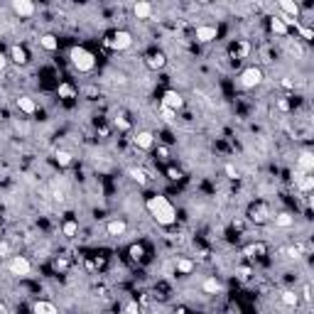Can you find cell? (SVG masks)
Masks as SVG:
<instances>
[{
  "instance_id": "cell-1",
  "label": "cell",
  "mask_w": 314,
  "mask_h": 314,
  "mask_svg": "<svg viewBox=\"0 0 314 314\" xmlns=\"http://www.w3.org/2000/svg\"><path fill=\"white\" fill-rule=\"evenodd\" d=\"M145 206H147L150 216H152L160 226H174V224H177V209L172 206V201L167 199V197L155 194V197H150V199L145 201Z\"/></svg>"
},
{
  "instance_id": "cell-3",
  "label": "cell",
  "mask_w": 314,
  "mask_h": 314,
  "mask_svg": "<svg viewBox=\"0 0 314 314\" xmlns=\"http://www.w3.org/2000/svg\"><path fill=\"white\" fill-rule=\"evenodd\" d=\"M106 47L108 49H115V52H125V49H130L133 47V34L128 32V29H113V32H108L106 34Z\"/></svg>"
},
{
  "instance_id": "cell-39",
  "label": "cell",
  "mask_w": 314,
  "mask_h": 314,
  "mask_svg": "<svg viewBox=\"0 0 314 314\" xmlns=\"http://www.w3.org/2000/svg\"><path fill=\"white\" fill-rule=\"evenodd\" d=\"M297 32H300V37H302V39H312V37H314V29L312 27H305V25H297Z\"/></svg>"
},
{
  "instance_id": "cell-15",
  "label": "cell",
  "mask_w": 314,
  "mask_h": 314,
  "mask_svg": "<svg viewBox=\"0 0 314 314\" xmlns=\"http://www.w3.org/2000/svg\"><path fill=\"white\" fill-rule=\"evenodd\" d=\"M125 231H128V224H125L123 219H111V221L106 224V233H108V236H113V238L123 236Z\"/></svg>"
},
{
  "instance_id": "cell-35",
  "label": "cell",
  "mask_w": 314,
  "mask_h": 314,
  "mask_svg": "<svg viewBox=\"0 0 314 314\" xmlns=\"http://www.w3.org/2000/svg\"><path fill=\"white\" fill-rule=\"evenodd\" d=\"M10 256H15L12 253V243L10 241H0V258H10Z\"/></svg>"
},
{
  "instance_id": "cell-49",
  "label": "cell",
  "mask_w": 314,
  "mask_h": 314,
  "mask_svg": "<svg viewBox=\"0 0 314 314\" xmlns=\"http://www.w3.org/2000/svg\"><path fill=\"white\" fill-rule=\"evenodd\" d=\"M174 314H189V312H187V307H177V310H174Z\"/></svg>"
},
{
  "instance_id": "cell-14",
  "label": "cell",
  "mask_w": 314,
  "mask_h": 314,
  "mask_svg": "<svg viewBox=\"0 0 314 314\" xmlns=\"http://www.w3.org/2000/svg\"><path fill=\"white\" fill-rule=\"evenodd\" d=\"M133 12H135V17H138V20H150V17H152V12H155V7H152V2L140 0V2H135V5H133Z\"/></svg>"
},
{
  "instance_id": "cell-8",
  "label": "cell",
  "mask_w": 314,
  "mask_h": 314,
  "mask_svg": "<svg viewBox=\"0 0 314 314\" xmlns=\"http://www.w3.org/2000/svg\"><path fill=\"white\" fill-rule=\"evenodd\" d=\"M162 106H167V108H172V111L177 113V111H182V108H184V98H182V93H179V91L167 88V91L162 93Z\"/></svg>"
},
{
  "instance_id": "cell-37",
  "label": "cell",
  "mask_w": 314,
  "mask_h": 314,
  "mask_svg": "<svg viewBox=\"0 0 314 314\" xmlns=\"http://www.w3.org/2000/svg\"><path fill=\"white\" fill-rule=\"evenodd\" d=\"M115 125H118V128H120V130H130V120H128V115H118V118H115Z\"/></svg>"
},
{
  "instance_id": "cell-22",
  "label": "cell",
  "mask_w": 314,
  "mask_h": 314,
  "mask_svg": "<svg viewBox=\"0 0 314 314\" xmlns=\"http://www.w3.org/2000/svg\"><path fill=\"white\" fill-rule=\"evenodd\" d=\"M280 302H283L285 307H290V310H295V307L300 305V295H297L295 290H283V292H280Z\"/></svg>"
},
{
  "instance_id": "cell-4",
  "label": "cell",
  "mask_w": 314,
  "mask_h": 314,
  "mask_svg": "<svg viewBox=\"0 0 314 314\" xmlns=\"http://www.w3.org/2000/svg\"><path fill=\"white\" fill-rule=\"evenodd\" d=\"M263 79H265V74H263L260 66H248V69L241 71L238 84L243 86V88H258V86L263 84Z\"/></svg>"
},
{
  "instance_id": "cell-16",
  "label": "cell",
  "mask_w": 314,
  "mask_h": 314,
  "mask_svg": "<svg viewBox=\"0 0 314 314\" xmlns=\"http://www.w3.org/2000/svg\"><path fill=\"white\" fill-rule=\"evenodd\" d=\"M248 54H251V44H248L246 39H241L238 44L231 47V57H233V61H241V59H246Z\"/></svg>"
},
{
  "instance_id": "cell-20",
  "label": "cell",
  "mask_w": 314,
  "mask_h": 314,
  "mask_svg": "<svg viewBox=\"0 0 314 314\" xmlns=\"http://www.w3.org/2000/svg\"><path fill=\"white\" fill-rule=\"evenodd\" d=\"M278 7L283 10V15L290 17V20H295V17L300 15V5H297V2H292V0H280V2H278Z\"/></svg>"
},
{
  "instance_id": "cell-25",
  "label": "cell",
  "mask_w": 314,
  "mask_h": 314,
  "mask_svg": "<svg viewBox=\"0 0 314 314\" xmlns=\"http://www.w3.org/2000/svg\"><path fill=\"white\" fill-rule=\"evenodd\" d=\"M270 32L278 34V37H287V34H290V27H287L280 17H270Z\"/></svg>"
},
{
  "instance_id": "cell-18",
  "label": "cell",
  "mask_w": 314,
  "mask_h": 314,
  "mask_svg": "<svg viewBox=\"0 0 314 314\" xmlns=\"http://www.w3.org/2000/svg\"><path fill=\"white\" fill-rule=\"evenodd\" d=\"M270 219L275 221L278 229H292V226H295V216H292L290 211H280V214H275V216H270Z\"/></svg>"
},
{
  "instance_id": "cell-46",
  "label": "cell",
  "mask_w": 314,
  "mask_h": 314,
  "mask_svg": "<svg viewBox=\"0 0 314 314\" xmlns=\"http://www.w3.org/2000/svg\"><path fill=\"white\" fill-rule=\"evenodd\" d=\"M5 66H7V57H5V52L0 49V71H2Z\"/></svg>"
},
{
  "instance_id": "cell-36",
  "label": "cell",
  "mask_w": 314,
  "mask_h": 314,
  "mask_svg": "<svg viewBox=\"0 0 314 314\" xmlns=\"http://www.w3.org/2000/svg\"><path fill=\"white\" fill-rule=\"evenodd\" d=\"M52 268H54L57 273H66V270H69V260H66V258H57V260L52 263Z\"/></svg>"
},
{
  "instance_id": "cell-40",
  "label": "cell",
  "mask_w": 314,
  "mask_h": 314,
  "mask_svg": "<svg viewBox=\"0 0 314 314\" xmlns=\"http://www.w3.org/2000/svg\"><path fill=\"white\" fill-rule=\"evenodd\" d=\"M236 275H238V280H248V278H251V268H248V265H241V268H236Z\"/></svg>"
},
{
  "instance_id": "cell-26",
  "label": "cell",
  "mask_w": 314,
  "mask_h": 314,
  "mask_svg": "<svg viewBox=\"0 0 314 314\" xmlns=\"http://www.w3.org/2000/svg\"><path fill=\"white\" fill-rule=\"evenodd\" d=\"M128 177L133 179V182H138L140 187H145L150 179H147V172L143 170V167H128Z\"/></svg>"
},
{
  "instance_id": "cell-10",
  "label": "cell",
  "mask_w": 314,
  "mask_h": 314,
  "mask_svg": "<svg viewBox=\"0 0 314 314\" xmlns=\"http://www.w3.org/2000/svg\"><path fill=\"white\" fill-rule=\"evenodd\" d=\"M10 10H12L17 17H32L37 7H34L32 0H12V2H10Z\"/></svg>"
},
{
  "instance_id": "cell-11",
  "label": "cell",
  "mask_w": 314,
  "mask_h": 314,
  "mask_svg": "<svg viewBox=\"0 0 314 314\" xmlns=\"http://www.w3.org/2000/svg\"><path fill=\"white\" fill-rule=\"evenodd\" d=\"M133 143H135V147H138V150L147 152V150H152V145H155V135H152L150 130H140V133L133 138Z\"/></svg>"
},
{
  "instance_id": "cell-44",
  "label": "cell",
  "mask_w": 314,
  "mask_h": 314,
  "mask_svg": "<svg viewBox=\"0 0 314 314\" xmlns=\"http://www.w3.org/2000/svg\"><path fill=\"white\" fill-rule=\"evenodd\" d=\"M278 108H280L283 113H287V111H290V101H285V98H280V101H278Z\"/></svg>"
},
{
  "instance_id": "cell-30",
  "label": "cell",
  "mask_w": 314,
  "mask_h": 314,
  "mask_svg": "<svg viewBox=\"0 0 314 314\" xmlns=\"http://www.w3.org/2000/svg\"><path fill=\"white\" fill-rule=\"evenodd\" d=\"M128 256H130L133 263H140V260L145 258V246L143 243H133V246L128 248Z\"/></svg>"
},
{
  "instance_id": "cell-2",
  "label": "cell",
  "mask_w": 314,
  "mask_h": 314,
  "mask_svg": "<svg viewBox=\"0 0 314 314\" xmlns=\"http://www.w3.org/2000/svg\"><path fill=\"white\" fill-rule=\"evenodd\" d=\"M69 61L79 74H88L96 69V57L86 49V47H71L69 49Z\"/></svg>"
},
{
  "instance_id": "cell-19",
  "label": "cell",
  "mask_w": 314,
  "mask_h": 314,
  "mask_svg": "<svg viewBox=\"0 0 314 314\" xmlns=\"http://www.w3.org/2000/svg\"><path fill=\"white\" fill-rule=\"evenodd\" d=\"M17 108H20V113H25V115L37 113V103H34V98H29V96H20V98H17Z\"/></svg>"
},
{
  "instance_id": "cell-13",
  "label": "cell",
  "mask_w": 314,
  "mask_h": 314,
  "mask_svg": "<svg viewBox=\"0 0 314 314\" xmlns=\"http://www.w3.org/2000/svg\"><path fill=\"white\" fill-rule=\"evenodd\" d=\"M10 61H12V64H17V66H25V64L29 61L27 49H25V47H20V44H12V47H10Z\"/></svg>"
},
{
  "instance_id": "cell-34",
  "label": "cell",
  "mask_w": 314,
  "mask_h": 314,
  "mask_svg": "<svg viewBox=\"0 0 314 314\" xmlns=\"http://www.w3.org/2000/svg\"><path fill=\"white\" fill-rule=\"evenodd\" d=\"M160 115H162V120H165L167 125H172V123L177 120V113H174L172 108H167V106H160Z\"/></svg>"
},
{
  "instance_id": "cell-31",
  "label": "cell",
  "mask_w": 314,
  "mask_h": 314,
  "mask_svg": "<svg viewBox=\"0 0 314 314\" xmlns=\"http://www.w3.org/2000/svg\"><path fill=\"white\" fill-rule=\"evenodd\" d=\"M61 233H64V236H69V238H74V236L79 233V224H76L74 219L64 221V226H61Z\"/></svg>"
},
{
  "instance_id": "cell-12",
  "label": "cell",
  "mask_w": 314,
  "mask_h": 314,
  "mask_svg": "<svg viewBox=\"0 0 314 314\" xmlns=\"http://www.w3.org/2000/svg\"><path fill=\"white\" fill-rule=\"evenodd\" d=\"M145 64H147V69H152V71H160V69H165L167 57H165L162 52H150V54L145 57Z\"/></svg>"
},
{
  "instance_id": "cell-24",
  "label": "cell",
  "mask_w": 314,
  "mask_h": 314,
  "mask_svg": "<svg viewBox=\"0 0 314 314\" xmlns=\"http://www.w3.org/2000/svg\"><path fill=\"white\" fill-rule=\"evenodd\" d=\"M32 314H57V307L52 302H47V300H37L32 305Z\"/></svg>"
},
{
  "instance_id": "cell-27",
  "label": "cell",
  "mask_w": 314,
  "mask_h": 314,
  "mask_svg": "<svg viewBox=\"0 0 314 314\" xmlns=\"http://www.w3.org/2000/svg\"><path fill=\"white\" fill-rule=\"evenodd\" d=\"M174 268H177L179 275H192V273H194V260H189V258H179Z\"/></svg>"
},
{
  "instance_id": "cell-29",
  "label": "cell",
  "mask_w": 314,
  "mask_h": 314,
  "mask_svg": "<svg viewBox=\"0 0 314 314\" xmlns=\"http://www.w3.org/2000/svg\"><path fill=\"white\" fill-rule=\"evenodd\" d=\"M39 44H42V49H47V52H57L59 49V42L54 34H42V37H39Z\"/></svg>"
},
{
  "instance_id": "cell-7",
  "label": "cell",
  "mask_w": 314,
  "mask_h": 314,
  "mask_svg": "<svg viewBox=\"0 0 314 314\" xmlns=\"http://www.w3.org/2000/svg\"><path fill=\"white\" fill-rule=\"evenodd\" d=\"M312 172H314V152L312 150H302L300 157H297V165H295V177L312 174Z\"/></svg>"
},
{
  "instance_id": "cell-38",
  "label": "cell",
  "mask_w": 314,
  "mask_h": 314,
  "mask_svg": "<svg viewBox=\"0 0 314 314\" xmlns=\"http://www.w3.org/2000/svg\"><path fill=\"white\" fill-rule=\"evenodd\" d=\"M224 172H226V177H229V179H238V170H236V165H233V162H226V165H224Z\"/></svg>"
},
{
  "instance_id": "cell-28",
  "label": "cell",
  "mask_w": 314,
  "mask_h": 314,
  "mask_svg": "<svg viewBox=\"0 0 314 314\" xmlns=\"http://www.w3.org/2000/svg\"><path fill=\"white\" fill-rule=\"evenodd\" d=\"M54 162H57L59 167H69V165L74 162V155H71L69 150H57V152H54Z\"/></svg>"
},
{
  "instance_id": "cell-33",
  "label": "cell",
  "mask_w": 314,
  "mask_h": 314,
  "mask_svg": "<svg viewBox=\"0 0 314 314\" xmlns=\"http://www.w3.org/2000/svg\"><path fill=\"white\" fill-rule=\"evenodd\" d=\"M57 91H59V98H74L76 96V88L69 84H59Z\"/></svg>"
},
{
  "instance_id": "cell-48",
  "label": "cell",
  "mask_w": 314,
  "mask_h": 314,
  "mask_svg": "<svg viewBox=\"0 0 314 314\" xmlns=\"http://www.w3.org/2000/svg\"><path fill=\"white\" fill-rule=\"evenodd\" d=\"M283 86H285V88H292V86H295V81H292V79H285V81H283Z\"/></svg>"
},
{
  "instance_id": "cell-5",
  "label": "cell",
  "mask_w": 314,
  "mask_h": 314,
  "mask_svg": "<svg viewBox=\"0 0 314 314\" xmlns=\"http://www.w3.org/2000/svg\"><path fill=\"white\" fill-rule=\"evenodd\" d=\"M7 273L15 278H27L32 273V263L25 256H10L7 258Z\"/></svg>"
},
{
  "instance_id": "cell-9",
  "label": "cell",
  "mask_w": 314,
  "mask_h": 314,
  "mask_svg": "<svg viewBox=\"0 0 314 314\" xmlns=\"http://www.w3.org/2000/svg\"><path fill=\"white\" fill-rule=\"evenodd\" d=\"M194 37L201 44H209V42H214L219 37V27L216 25H199V27L194 29Z\"/></svg>"
},
{
  "instance_id": "cell-32",
  "label": "cell",
  "mask_w": 314,
  "mask_h": 314,
  "mask_svg": "<svg viewBox=\"0 0 314 314\" xmlns=\"http://www.w3.org/2000/svg\"><path fill=\"white\" fill-rule=\"evenodd\" d=\"M305 248H307V246H287V248H283V253H285L287 258H295V260H300Z\"/></svg>"
},
{
  "instance_id": "cell-43",
  "label": "cell",
  "mask_w": 314,
  "mask_h": 314,
  "mask_svg": "<svg viewBox=\"0 0 314 314\" xmlns=\"http://www.w3.org/2000/svg\"><path fill=\"white\" fill-rule=\"evenodd\" d=\"M302 297H305V302H312V287L305 285V290H302Z\"/></svg>"
},
{
  "instance_id": "cell-17",
  "label": "cell",
  "mask_w": 314,
  "mask_h": 314,
  "mask_svg": "<svg viewBox=\"0 0 314 314\" xmlns=\"http://www.w3.org/2000/svg\"><path fill=\"white\" fill-rule=\"evenodd\" d=\"M246 258H260L268 253V243H248L243 251H241Z\"/></svg>"
},
{
  "instance_id": "cell-47",
  "label": "cell",
  "mask_w": 314,
  "mask_h": 314,
  "mask_svg": "<svg viewBox=\"0 0 314 314\" xmlns=\"http://www.w3.org/2000/svg\"><path fill=\"white\" fill-rule=\"evenodd\" d=\"M0 314H10V310H7V305H5V302H0Z\"/></svg>"
},
{
  "instance_id": "cell-41",
  "label": "cell",
  "mask_w": 314,
  "mask_h": 314,
  "mask_svg": "<svg viewBox=\"0 0 314 314\" xmlns=\"http://www.w3.org/2000/svg\"><path fill=\"white\" fill-rule=\"evenodd\" d=\"M167 179L179 182V179H182V170H177V167H167Z\"/></svg>"
},
{
  "instance_id": "cell-6",
  "label": "cell",
  "mask_w": 314,
  "mask_h": 314,
  "mask_svg": "<svg viewBox=\"0 0 314 314\" xmlns=\"http://www.w3.org/2000/svg\"><path fill=\"white\" fill-rule=\"evenodd\" d=\"M270 206L265 204V201H256V204H251V209H248V219L253 221V224H265V221H270Z\"/></svg>"
},
{
  "instance_id": "cell-45",
  "label": "cell",
  "mask_w": 314,
  "mask_h": 314,
  "mask_svg": "<svg viewBox=\"0 0 314 314\" xmlns=\"http://www.w3.org/2000/svg\"><path fill=\"white\" fill-rule=\"evenodd\" d=\"M226 314H243V312H241L238 305H229V307H226Z\"/></svg>"
},
{
  "instance_id": "cell-42",
  "label": "cell",
  "mask_w": 314,
  "mask_h": 314,
  "mask_svg": "<svg viewBox=\"0 0 314 314\" xmlns=\"http://www.w3.org/2000/svg\"><path fill=\"white\" fill-rule=\"evenodd\" d=\"M125 312H128V314H138V312H140L138 302H125Z\"/></svg>"
},
{
  "instance_id": "cell-23",
  "label": "cell",
  "mask_w": 314,
  "mask_h": 314,
  "mask_svg": "<svg viewBox=\"0 0 314 314\" xmlns=\"http://www.w3.org/2000/svg\"><path fill=\"white\" fill-rule=\"evenodd\" d=\"M295 184H297V189H300V192L310 194V192L314 189V177H312V174H302V177H295Z\"/></svg>"
},
{
  "instance_id": "cell-21",
  "label": "cell",
  "mask_w": 314,
  "mask_h": 314,
  "mask_svg": "<svg viewBox=\"0 0 314 314\" xmlns=\"http://www.w3.org/2000/svg\"><path fill=\"white\" fill-rule=\"evenodd\" d=\"M201 290H204L206 295H219V292L224 290V283H221L219 278H206V280L201 283Z\"/></svg>"
}]
</instances>
